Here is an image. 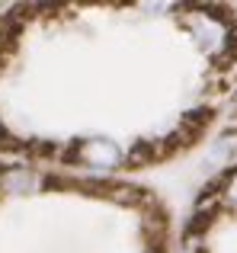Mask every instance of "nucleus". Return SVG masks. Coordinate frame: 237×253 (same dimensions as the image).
<instances>
[{"label": "nucleus", "mask_w": 237, "mask_h": 253, "mask_svg": "<svg viewBox=\"0 0 237 253\" xmlns=\"http://www.w3.org/2000/svg\"><path fill=\"white\" fill-rule=\"evenodd\" d=\"M77 157L87 164H93V167H113V164H118V148L113 141H87V144H77Z\"/></svg>", "instance_id": "obj_1"}, {"label": "nucleus", "mask_w": 237, "mask_h": 253, "mask_svg": "<svg viewBox=\"0 0 237 253\" xmlns=\"http://www.w3.org/2000/svg\"><path fill=\"white\" fill-rule=\"evenodd\" d=\"M237 148V131H228V135H221L218 141H215V148L208 151V164H225L228 157L234 154Z\"/></svg>", "instance_id": "obj_2"}, {"label": "nucleus", "mask_w": 237, "mask_h": 253, "mask_svg": "<svg viewBox=\"0 0 237 253\" xmlns=\"http://www.w3.org/2000/svg\"><path fill=\"white\" fill-rule=\"evenodd\" d=\"M29 183H32V176L26 170H10L0 176V189H6V192H26Z\"/></svg>", "instance_id": "obj_3"}, {"label": "nucleus", "mask_w": 237, "mask_h": 253, "mask_svg": "<svg viewBox=\"0 0 237 253\" xmlns=\"http://www.w3.org/2000/svg\"><path fill=\"white\" fill-rule=\"evenodd\" d=\"M208 119H212V112H208V109H196V112H189V116H183V125L196 135L202 125H208Z\"/></svg>", "instance_id": "obj_4"}, {"label": "nucleus", "mask_w": 237, "mask_h": 253, "mask_svg": "<svg viewBox=\"0 0 237 253\" xmlns=\"http://www.w3.org/2000/svg\"><path fill=\"white\" fill-rule=\"evenodd\" d=\"M225 199H228V205H234V209H237V170H234V173H228V189H225Z\"/></svg>", "instance_id": "obj_5"}, {"label": "nucleus", "mask_w": 237, "mask_h": 253, "mask_svg": "<svg viewBox=\"0 0 237 253\" xmlns=\"http://www.w3.org/2000/svg\"><path fill=\"white\" fill-rule=\"evenodd\" d=\"M0 135H3V125H0Z\"/></svg>", "instance_id": "obj_6"}]
</instances>
